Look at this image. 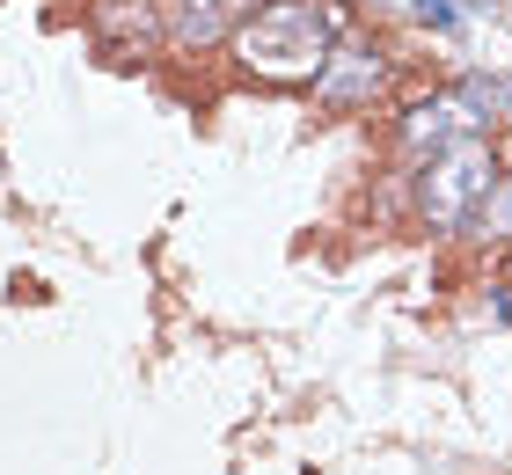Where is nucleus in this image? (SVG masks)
I'll list each match as a JSON object with an SVG mask.
<instances>
[{"label":"nucleus","mask_w":512,"mask_h":475,"mask_svg":"<svg viewBox=\"0 0 512 475\" xmlns=\"http://www.w3.org/2000/svg\"><path fill=\"white\" fill-rule=\"evenodd\" d=\"M344 37H352V8L344 0H256L227 44H235L242 74L293 88V81H315Z\"/></svg>","instance_id":"f257e3e1"},{"label":"nucleus","mask_w":512,"mask_h":475,"mask_svg":"<svg viewBox=\"0 0 512 475\" xmlns=\"http://www.w3.org/2000/svg\"><path fill=\"white\" fill-rule=\"evenodd\" d=\"M491 190H498V154H491V139L461 132L454 147L425 154V176H417V212H425V227L454 234V227H476V212H483Z\"/></svg>","instance_id":"f03ea898"},{"label":"nucleus","mask_w":512,"mask_h":475,"mask_svg":"<svg viewBox=\"0 0 512 475\" xmlns=\"http://www.w3.org/2000/svg\"><path fill=\"white\" fill-rule=\"evenodd\" d=\"M381 88H388V59L374 52V44H337L330 66L315 74V95H322V103H374Z\"/></svg>","instance_id":"7ed1b4c3"},{"label":"nucleus","mask_w":512,"mask_h":475,"mask_svg":"<svg viewBox=\"0 0 512 475\" xmlns=\"http://www.w3.org/2000/svg\"><path fill=\"white\" fill-rule=\"evenodd\" d=\"M249 8H256V0H176L169 30H176V44H220V37L242 30Z\"/></svg>","instance_id":"20e7f679"},{"label":"nucleus","mask_w":512,"mask_h":475,"mask_svg":"<svg viewBox=\"0 0 512 475\" xmlns=\"http://www.w3.org/2000/svg\"><path fill=\"white\" fill-rule=\"evenodd\" d=\"M154 30H161L154 0H103V8H96V37L118 44V52H125V44H147Z\"/></svg>","instance_id":"39448f33"},{"label":"nucleus","mask_w":512,"mask_h":475,"mask_svg":"<svg viewBox=\"0 0 512 475\" xmlns=\"http://www.w3.org/2000/svg\"><path fill=\"white\" fill-rule=\"evenodd\" d=\"M483 227H491V242H512V176H498V190L483 198V212H476Z\"/></svg>","instance_id":"423d86ee"},{"label":"nucleus","mask_w":512,"mask_h":475,"mask_svg":"<svg viewBox=\"0 0 512 475\" xmlns=\"http://www.w3.org/2000/svg\"><path fill=\"white\" fill-rule=\"evenodd\" d=\"M417 15H425L432 30H461V8H454V0H417Z\"/></svg>","instance_id":"0eeeda50"},{"label":"nucleus","mask_w":512,"mask_h":475,"mask_svg":"<svg viewBox=\"0 0 512 475\" xmlns=\"http://www.w3.org/2000/svg\"><path fill=\"white\" fill-rule=\"evenodd\" d=\"M498 307H505V322H512V293H505V300H498Z\"/></svg>","instance_id":"6e6552de"}]
</instances>
